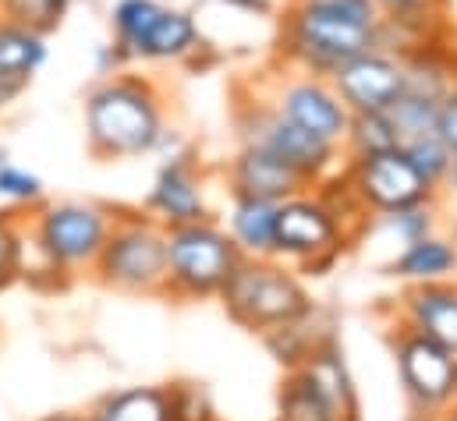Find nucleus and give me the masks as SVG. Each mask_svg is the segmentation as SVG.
I'll list each match as a JSON object with an SVG mask.
<instances>
[{
	"label": "nucleus",
	"mask_w": 457,
	"mask_h": 421,
	"mask_svg": "<svg viewBox=\"0 0 457 421\" xmlns=\"http://www.w3.org/2000/svg\"><path fill=\"white\" fill-rule=\"evenodd\" d=\"M298 4H312V7H323V11H334L344 18H358V21H379L383 14L376 11L372 0H298Z\"/></svg>",
	"instance_id": "34"
},
{
	"label": "nucleus",
	"mask_w": 457,
	"mask_h": 421,
	"mask_svg": "<svg viewBox=\"0 0 457 421\" xmlns=\"http://www.w3.org/2000/svg\"><path fill=\"white\" fill-rule=\"evenodd\" d=\"M203 46V36H199V21L192 11L185 7H167L156 14V21L149 25L142 46H138V57L135 61H188L195 57Z\"/></svg>",
	"instance_id": "19"
},
{
	"label": "nucleus",
	"mask_w": 457,
	"mask_h": 421,
	"mask_svg": "<svg viewBox=\"0 0 457 421\" xmlns=\"http://www.w3.org/2000/svg\"><path fill=\"white\" fill-rule=\"evenodd\" d=\"M217 298L224 312L252 333H270L316 312L302 280L277 259H241Z\"/></svg>",
	"instance_id": "2"
},
{
	"label": "nucleus",
	"mask_w": 457,
	"mask_h": 421,
	"mask_svg": "<svg viewBox=\"0 0 457 421\" xmlns=\"http://www.w3.org/2000/svg\"><path fill=\"white\" fill-rule=\"evenodd\" d=\"M167 397H170V421H217L210 393L199 383H174Z\"/></svg>",
	"instance_id": "32"
},
{
	"label": "nucleus",
	"mask_w": 457,
	"mask_h": 421,
	"mask_svg": "<svg viewBox=\"0 0 457 421\" xmlns=\"http://www.w3.org/2000/svg\"><path fill=\"white\" fill-rule=\"evenodd\" d=\"M228 181L230 195H255V199H270V202H284V199L312 188L295 167H287L280 156H273L270 149H259V145L237 149V156L228 167Z\"/></svg>",
	"instance_id": "14"
},
{
	"label": "nucleus",
	"mask_w": 457,
	"mask_h": 421,
	"mask_svg": "<svg viewBox=\"0 0 457 421\" xmlns=\"http://www.w3.org/2000/svg\"><path fill=\"white\" fill-rule=\"evenodd\" d=\"M454 78L451 71L429 57V54H411L404 57V93H419V96H429V100H444L451 93Z\"/></svg>",
	"instance_id": "27"
},
{
	"label": "nucleus",
	"mask_w": 457,
	"mask_h": 421,
	"mask_svg": "<svg viewBox=\"0 0 457 421\" xmlns=\"http://www.w3.org/2000/svg\"><path fill=\"white\" fill-rule=\"evenodd\" d=\"M397 135H401V145L408 138H419V135H429L436 131V117H440V100H429V96H419V93H401L397 103L386 110Z\"/></svg>",
	"instance_id": "26"
},
{
	"label": "nucleus",
	"mask_w": 457,
	"mask_h": 421,
	"mask_svg": "<svg viewBox=\"0 0 457 421\" xmlns=\"http://www.w3.org/2000/svg\"><path fill=\"white\" fill-rule=\"evenodd\" d=\"M436 135L451 145V153H457V82L451 86V93L440 100V117H436Z\"/></svg>",
	"instance_id": "35"
},
{
	"label": "nucleus",
	"mask_w": 457,
	"mask_h": 421,
	"mask_svg": "<svg viewBox=\"0 0 457 421\" xmlns=\"http://www.w3.org/2000/svg\"><path fill=\"white\" fill-rule=\"evenodd\" d=\"M0 160H4V156H0Z\"/></svg>",
	"instance_id": "41"
},
{
	"label": "nucleus",
	"mask_w": 457,
	"mask_h": 421,
	"mask_svg": "<svg viewBox=\"0 0 457 421\" xmlns=\"http://www.w3.org/2000/svg\"><path fill=\"white\" fill-rule=\"evenodd\" d=\"M0 199L11 206H39L43 202V181L32 170L0 160Z\"/></svg>",
	"instance_id": "31"
},
{
	"label": "nucleus",
	"mask_w": 457,
	"mask_h": 421,
	"mask_svg": "<svg viewBox=\"0 0 457 421\" xmlns=\"http://www.w3.org/2000/svg\"><path fill=\"white\" fill-rule=\"evenodd\" d=\"M347 185L354 192V199L365 206V212H394L404 206H419V202H436V188L415 170V163L404 156V149H386V153H372V156H347Z\"/></svg>",
	"instance_id": "9"
},
{
	"label": "nucleus",
	"mask_w": 457,
	"mask_h": 421,
	"mask_svg": "<svg viewBox=\"0 0 457 421\" xmlns=\"http://www.w3.org/2000/svg\"><path fill=\"white\" fill-rule=\"evenodd\" d=\"M43 421H96L93 415H50V418Z\"/></svg>",
	"instance_id": "38"
},
{
	"label": "nucleus",
	"mask_w": 457,
	"mask_h": 421,
	"mask_svg": "<svg viewBox=\"0 0 457 421\" xmlns=\"http://www.w3.org/2000/svg\"><path fill=\"white\" fill-rule=\"evenodd\" d=\"M298 372L330 408L341 421H358V390H354V376L344 361V351L327 336L320 347L309 351V358L291 368Z\"/></svg>",
	"instance_id": "17"
},
{
	"label": "nucleus",
	"mask_w": 457,
	"mask_h": 421,
	"mask_svg": "<svg viewBox=\"0 0 457 421\" xmlns=\"http://www.w3.org/2000/svg\"><path fill=\"white\" fill-rule=\"evenodd\" d=\"M96 421H170V397L167 386H131L107 393L96 408Z\"/></svg>",
	"instance_id": "21"
},
{
	"label": "nucleus",
	"mask_w": 457,
	"mask_h": 421,
	"mask_svg": "<svg viewBox=\"0 0 457 421\" xmlns=\"http://www.w3.org/2000/svg\"><path fill=\"white\" fill-rule=\"evenodd\" d=\"M404 156L415 163V170L440 192L444 188V181H447V170H451V160H454V153H451V145L436 135V131H429V135H419V138H408L404 145Z\"/></svg>",
	"instance_id": "25"
},
{
	"label": "nucleus",
	"mask_w": 457,
	"mask_h": 421,
	"mask_svg": "<svg viewBox=\"0 0 457 421\" xmlns=\"http://www.w3.org/2000/svg\"><path fill=\"white\" fill-rule=\"evenodd\" d=\"M397 145H401V135H397L386 110L351 113L347 135H344L347 156H372V153H386V149H397Z\"/></svg>",
	"instance_id": "22"
},
{
	"label": "nucleus",
	"mask_w": 457,
	"mask_h": 421,
	"mask_svg": "<svg viewBox=\"0 0 457 421\" xmlns=\"http://www.w3.org/2000/svg\"><path fill=\"white\" fill-rule=\"evenodd\" d=\"M327 78L351 113L390 110L404 93V57L376 46V50H365L337 64Z\"/></svg>",
	"instance_id": "12"
},
{
	"label": "nucleus",
	"mask_w": 457,
	"mask_h": 421,
	"mask_svg": "<svg viewBox=\"0 0 457 421\" xmlns=\"http://www.w3.org/2000/svg\"><path fill=\"white\" fill-rule=\"evenodd\" d=\"M280 202L255 199V195H230L228 230L230 241L245 259H273V234H277Z\"/></svg>",
	"instance_id": "18"
},
{
	"label": "nucleus",
	"mask_w": 457,
	"mask_h": 421,
	"mask_svg": "<svg viewBox=\"0 0 457 421\" xmlns=\"http://www.w3.org/2000/svg\"><path fill=\"white\" fill-rule=\"evenodd\" d=\"M237 135H241V145H259V149H270L273 156H280L309 185H320V181H327V174L337 170L341 145H330V142L302 131L298 124L280 117L270 100H245L237 106Z\"/></svg>",
	"instance_id": "7"
},
{
	"label": "nucleus",
	"mask_w": 457,
	"mask_h": 421,
	"mask_svg": "<svg viewBox=\"0 0 457 421\" xmlns=\"http://www.w3.org/2000/svg\"><path fill=\"white\" fill-rule=\"evenodd\" d=\"M25 266V234L11 210H0V287L18 280Z\"/></svg>",
	"instance_id": "30"
},
{
	"label": "nucleus",
	"mask_w": 457,
	"mask_h": 421,
	"mask_svg": "<svg viewBox=\"0 0 457 421\" xmlns=\"http://www.w3.org/2000/svg\"><path fill=\"white\" fill-rule=\"evenodd\" d=\"M376 11L383 18H394V21H419L426 18L440 0H372Z\"/></svg>",
	"instance_id": "33"
},
{
	"label": "nucleus",
	"mask_w": 457,
	"mask_h": 421,
	"mask_svg": "<svg viewBox=\"0 0 457 421\" xmlns=\"http://www.w3.org/2000/svg\"><path fill=\"white\" fill-rule=\"evenodd\" d=\"M111 227L114 212L96 202H50L32 219V244L50 273L93 269Z\"/></svg>",
	"instance_id": "6"
},
{
	"label": "nucleus",
	"mask_w": 457,
	"mask_h": 421,
	"mask_svg": "<svg viewBox=\"0 0 457 421\" xmlns=\"http://www.w3.org/2000/svg\"><path fill=\"white\" fill-rule=\"evenodd\" d=\"M379 227L386 234H394L401 244L422 241L429 234H436V202H419V206H404V210L383 212Z\"/></svg>",
	"instance_id": "29"
},
{
	"label": "nucleus",
	"mask_w": 457,
	"mask_h": 421,
	"mask_svg": "<svg viewBox=\"0 0 457 421\" xmlns=\"http://www.w3.org/2000/svg\"><path fill=\"white\" fill-rule=\"evenodd\" d=\"M163 11L160 0H117L111 11V29H114V43L128 61L138 57V46L149 32V25L156 21V14Z\"/></svg>",
	"instance_id": "23"
},
{
	"label": "nucleus",
	"mask_w": 457,
	"mask_h": 421,
	"mask_svg": "<svg viewBox=\"0 0 457 421\" xmlns=\"http://www.w3.org/2000/svg\"><path fill=\"white\" fill-rule=\"evenodd\" d=\"M224 4H228V7H237V11H245V14H259V18L273 11L270 0H224Z\"/></svg>",
	"instance_id": "36"
},
{
	"label": "nucleus",
	"mask_w": 457,
	"mask_h": 421,
	"mask_svg": "<svg viewBox=\"0 0 457 421\" xmlns=\"http://www.w3.org/2000/svg\"><path fill=\"white\" fill-rule=\"evenodd\" d=\"M163 128V93L145 75L117 71L86 96V145L96 160L145 156L156 149Z\"/></svg>",
	"instance_id": "1"
},
{
	"label": "nucleus",
	"mask_w": 457,
	"mask_h": 421,
	"mask_svg": "<svg viewBox=\"0 0 457 421\" xmlns=\"http://www.w3.org/2000/svg\"><path fill=\"white\" fill-rule=\"evenodd\" d=\"M266 100L277 106L280 117H287L302 131H309V135H316L330 145H344L351 110L344 106L337 89L330 86V78L298 71V75L277 82V89Z\"/></svg>",
	"instance_id": "11"
},
{
	"label": "nucleus",
	"mask_w": 457,
	"mask_h": 421,
	"mask_svg": "<svg viewBox=\"0 0 457 421\" xmlns=\"http://www.w3.org/2000/svg\"><path fill=\"white\" fill-rule=\"evenodd\" d=\"M440 421H457V404H451V408L440 415Z\"/></svg>",
	"instance_id": "39"
},
{
	"label": "nucleus",
	"mask_w": 457,
	"mask_h": 421,
	"mask_svg": "<svg viewBox=\"0 0 457 421\" xmlns=\"http://www.w3.org/2000/svg\"><path fill=\"white\" fill-rule=\"evenodd\" d=\"M347 230L334 210L320 195H291L277 210V234H273V259L302 262L312 269H327L341 255Z\"/></svg>",
	"instance_id": "8"
},
{
	"label": "nucleus",
	"mask_w": 457,
	"mask_h": 421,
	"mask_svg": "<svg viewBox=\"0 0 457 421\" xmlns=\"http://www.w3.org/2000/svg\"><path fill=\"white\" fill-rule=\"evenodd\" d=\"M440 192H451V195L457 199V153H454V160H451V170H447V181H444Z\"/></svg>",
	"instance_id": "37"
},
{
	"label": "nucleus",
	"mask_w": 457,
	"mask_h": 421,
	"mask_svg": "<svg viewBox=\"0 0 457 421\" xmlns=\"http://www.w3.org/2000/svg\"><path fill=\"white\" fill-rule=\"evenodd\" d=\"M451 237H454V244H457V212L451 216Z\"/></svg>",
	"instance_id": "40"
},
{
	"label": "nucleus",
	"mask_w": 457,
	"mask_h": 421,
	"mask_svg": "<svg viewBox=\"0 0 457 421\" xmlns=\"http://www.w3.org/2000/svg\"><path fill=\"white\" fill-rule=\"evenodd\" d=\"M383 21V18H379ZM379 21H358L312 4H291L284 14L280 54L305 75H330L337 64L379 46Z\"/></svg>",
	"instance_id": "3"
},
{
	"label": "nucleus",
	"mask_w": 457,
	"mask_h": 421,
	"mask_svg": "<svg viewBox=\"0 0 457 421\" xmlns=\"http://www.w3.org/2000/svg\"><path fill=\"white\" fill-rule=\"evenodd\" d=\"M93 273L114 291L167 294V227L149 212H114V227Z\"/></svg>",
	"instance_id": "4"
},
{
	"label": "nucleus",
	"mask_w": 457,
	"mask_h": 421,
	"mask_svg": "<svg viewBox=\"0 0 457 421\" xmlns=\"http://www.w3.org/2000/svg\"><path fill=\"white\" fill-rule=\"evenodd\" d=\"M46 36L21 25V21H11V18H0V110L11 106L32 82V75L46 64Z\"/></svg>",
	"instance_id": "16"
},
{
	"label": "nucleus",
	"mask_w": 457,
	"mask_h": 421,
	"mask_svg": "<svg viewBox=\"0 0 457 421\" xmlns=\"http://www.w3.org/2000/svg\"><path fill=\"white\" fill-rule=\"evenodd\" d=\"M245 255L213 219L167 227V294L217 298Z\"/></svg>",
	"instance_id": "5"
},
{
	"label": "nucleus",
	"mask_w": 457,
	"mask_h": 421,
	"mask_svg": "<svg viewBox=\"0 0 457 421\" xmlns=\"http://www.w3.org/2000/svg\"><path fill=\"white\" fill-rule=\"evenodd\" d=\"M280 421H341L334 408L298 376L287 372L284 390H280Z\"/></svg>",
	"instance_id": "24"
},
{
	"label": "nucleus",
	"mask_w": 457,
	"mask_h": 421,
	"mask_svg": "<svg viewBox=\"0 0 457 421\" xmlns=\"http://www.w3.org/2000/svg\"><path fill=\"white\" fill-rule=\"evenodd\" d=\"M145 212L153 219H160L163 227H181V223L210 219L203 174H199L192 153L170 156V160L160 163V170L153 177V188L145 195Z\"/></svg>",
	"instance_id": "13"
},
{
	"label": "nucleus",
	"mask_w": 457,
	"mask_h": 421,
	"mask_svg": "<svg viewBox=\"0 0 457 421\" xmlns=\"http://www.w3.org/2000/svg\"><path fill=\"white\" fill-rule=\"evenodd\" d=\"M401 326L447 347L457 354V280H436V284H415L401 305H397Z\"/></svg>",
	"instance_id": "15"
},
{
	"label": "nucleus",
	"mask_w": 457,
	"mask_h": 421,
	"mask_svg": "<svg viewBox=\"0 0 457 421\" xmlns=\"http://www.w3.org/2000/svg\"><path fill=\"white\" fill-rule=\"evenodd\" d=\"M394 361L404 397L415 411L440 418L451 404H457V354L447 347L401 329L394 336Z\"/></svg>",
	"instance_id": "10"
},
{
	"label": "nucleus",
	"mask_w": 457,
	"mask_h": 421,
	"mask_svg": "<svg viewBox=\"0 0 457 421\" xmlns=\"http://www.w3.org/2000/svg\"><path fill=\"white\" fill-rule=\"evenodd\" d=\"M390 277L408 280V284H436V280H454L457 277V244L454 237L429 234L422 241H411L397 252V259L386 266Z\"/></svg>",
	"instance_id": "20"
},
{
	"label": "nucleus",
	"mask_w": 457,
	"mask_h": 421,
	"mask_svg": "<svg viewBox=\"0 0 457 421\" xmlns=\"http://www.w3.org/2000/svg\"><path fill=\"white\" fill-rule=\"evenodd\" d=\"M68 7H71V0H0V18L21 21L46 36L64 21Z\"/></svg>",
	"instance_id": "28"
}]
</instances>
